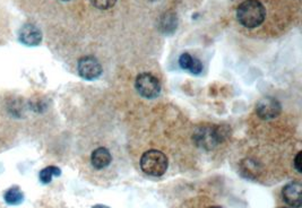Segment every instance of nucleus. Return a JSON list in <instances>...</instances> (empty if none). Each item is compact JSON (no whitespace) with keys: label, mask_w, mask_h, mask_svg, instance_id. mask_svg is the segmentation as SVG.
Masks as SVG:
<instances>
[{"label":"nucleus","mask_w":302,"mask_h":208,"mask_svg":"<svg viewBox=\"0 0 302 208\" xmlns=\"http://www.w3.org/2000/svg\"><path fill=\"white\" fill-rule=\"evenodd\" d=\"M266 17V9L258 0H246L236 9V19L247 29L261 26Z\"/></svg>","instance_id":"1"},{"label":"nucleus","mask_w":302,"mask_h":208,"mask_svg":"<svg viewBox=\"0 0 302 208\" xmlns=\"http://www.w3.org/2000/svg\"><path fill=\"white\" fill-rule=\"evenodd\" d=\"M168 158L163 153L156 149L145 152L141 158L143 172L150 177H161L168 170Z\"/></svg>","instance_id":"2"},{"label":"nucleus","mask_w":302,"mask_h":208,"mask_svg":"<svg viewBox=\"0 0 302 208\" xmlns=\"http://www.w3.org/2000/svg\"><path fill=\"white\" fill-rule=\"evenodd\" d=\"M224 137L225 131L222 127L202 126L195 131L192 138L198 147L209 151L222 142Z\"/></svg>","instance_id":"3"},{"label":"nucleus","mask_w":302,"mask_h":208,"mask_svg":"<svg viewBox=\"0 0 302 208\" xmlns=\"http://www.w3.org/2000/svg\"><path fill=\"white\" fill-rule=\"evenodd\" d=\"M135 86H136L139 95L146 99L156 98L161 92V85L158 78L148 73L138 75L136 82H135Z\"/></svg>","instance_id":"4"},{"label":"nucleus","mask_w":302,"mask_h":208,"mask_svg":"<svg viewBox=\"0 0 302 208\" xmlns=\"http://www.w3.org/2000/svg\"><path fill=\"white\" fill-rule=\"evenodd\" d=\"M257 115L263 120H272L281 113V104L274 98H263L256 106Z\"/></svg>","instance_id":"5"},{"label":"nucleus","mask_w":302,"mask_h":208,"mask_svg":"<svg viewBox=\"0 0 302 208\" xmlns=\"http://www.w3.org/2000/svg\"><path fill=\"white\" fill-rule=\"evenodd\" d=\"M78 74L84 79L93 81L101 76L102 66L94 57H84L78 61Z\"/></svg>","instance_id":"6"},{"label":"nucleus","mask_w":302,"mask_h":208,"mask_svg":"<svg viewBox=\"0 0 302 208\" xmlns=\"http://www.w3.org/2000/svg\"><path fill=\"white\" fill-rule=\"evenodd\" d=\"M18 40L28 47L39 45L42 41V32L34 24H24L18 32Z\"/></svg>","instance_id":"7"},{"label":"nucleus","mask_w":302,"mask_h":208,"mask_svg":"<svg viewBox=\"0 0 302 208\" xmlns=\"http://www.w3.org/2000/svg\"><path fill=\"white\" fill-rule=\"evenodd\" d=\"M302 188L299 182H291L284 187L282 190L283 199L288 205L299 208L301 206Z\"/></svg>","instance_id":"8"},{"label":"nucleus","mask_w":302,"mask_h":208,"mask_svg":"<svg viewBox=\"0 0 302 208\" xmlns=\"http://www.w3.org/2000/svg\"><path fill=\"white\" fill-rule=\"evenodd\" d=\"M112 161V156L110 152L105 147H99L92 153L91 163L95 169L101 170L109 167Z\"/></svg>","instance_id":"9"},{"label":"nucleus","mask_w":302,"mask_h":208,"mask_svg":"<svg viewBox=\"0 0 302 208\" xmlns=\"http://www.w3.org/2000/svg\"><path fill=\"white\" fill-rule=\"evenodd\" d=\"M179 65L182 69L190 72L193 75H199L203 72L202 62L190 56L189 53H183V55L180 56Z\"/></svg>","instance_id":"10"},{"label":"nucleus","mask_w":302,"mask_h":208,"mask_svg":"<svg viewBox=\"0 0 302 208\" xmlns=\"http://www.w3.org/2000/svg\"><path fill=\"white\" fill-rule=\"evenodd\" d=\"M161 29L164 33H172L177 29V15L175 13H165L161 19Z\"/></svg>","instance_id":"11"},{"label":"nucleus","mask_w":302,"mask_h":208,"mask_svg":"<svg viewBox=\"0 0 302 208\" xmlns=\"http://www.w3.org/2000/svg\"><path fill=\"white\" fill-rule=\"evenodd\" d=\"M5 200L8 205H19L24 200V194L21 193L18 187H13L5 194Z\"/></svg>","instance_id":"12"},{"label":"nucleus","mask_w":302,"mask_h":208,"mask_svg":"<svg viewBox=\"0 0 302 208\" xmlns=\"http://www.w3.org/2000/svg\"><path fill=\"white\" fill-rule=\"evenodd\" d=\"M61 174V170L57 167H48L40 172V180L42 183L48 184L51 182L53 177H59Z\"/></svg>","instance_id":"13"},{"label":"nucleus","mask_w":302,"mask_h":208,"mask_svg":"<svg viewBox=\"0 0 302 208\" xmlns=\"http://www.w3.org/2000/svg\"><path fill=\"white\" fill-rule=\"evenodd\" d=\"M90 2L95 8L101 9V10H106L115 6L117 0H90Z\"/></svg>","instance_id":"14"},{"label":"nucleus","mask_w":302,"mask_h":208,"mask_svg":"<svg viewBox=\"0 0 302 208\" xmlns=\"http://www.w3.org/2000/svg\"><path fill=\"white\" fill-rule=\"evenodd\" d=\"M301 157H302V153L299 152L298 154H296V156L294 158V168L296 171H298L299 173H301L302 171V164H301Z\"/></svg>","instance_id":"15"},{"label":"nucleus","mask_w":302,"mask_h":208,"mask_svg":"<svg viewBox=\"0 0 302 208\" xmlns=\"http://www.w3.org/2000/svg\"><path fill=\"white\" fill-rule=\"evenodd\" d=\"M92 208H109V207H107V206H104V205H96V206L92 207Z\"/></svg>","instance_id":"16"},{"label":"nucleus","mask_w":302,"mask_h":208,"mask_svg":"<svg viewBox=\"0 0 302 208\" xmlns=\"http://www.w3.org/2000/svg\"><path fill=\"white\" fill-rule=\"evenodd\" d=\"M209 208H222V207H219V206H213V207H209Z\"/></svg>","instance_id":"17"},{"label":"nucleus","mask_w":302,"mask_h":208,"mask_svg":"<svg viewBox=\"0 0 302 208\" xmlns=\"http://www.w3.org/2000/svg\"><path fill=\"white\" fill-rule=\"evenodd\" d=\"M62 2H69V0H62Z\"/></svg>","instance_id":"18"},{"label":"nucleus","mask_w":302,"mask_h":208,"mask_svg":"<svg viewBox=\"0 0 302 208\" xmlns=\"http://www.w3.org/2000/svg\"><path fill=\"white\" fill-rule=\"evenodd\" d=\"M279 208H288V207H279Z\"/></svg>","instance_id":"19"}]
</instances>
